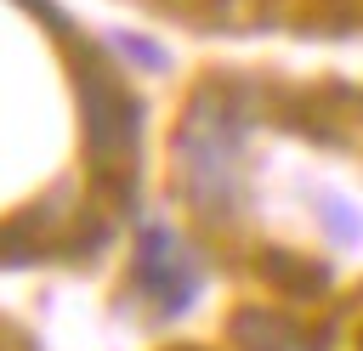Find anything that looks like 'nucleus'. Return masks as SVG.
<instances>
[{
  "label": "nucleus",
  "instance_id": "obj_1",
  "mask_svg": "<svg viewBox=\"0 0 363 351\" xmlns=\"http://www.w3.org/2000/svg\"><path fill=\"white\" fill-rule=\"evenodd\" d=\"M136 283H142L164 311H182V306L193 300L199 272H193V260H187V249H182V238H176V232H164V226H147V232H142Z\"/></svg>",
  "mask_w": 363,
  "mask_h": 351
},
{
  "label": "nucleus",
  "instance_id": "obj_2",
  "mask_svg": "<svg viewBox=\"0 0 363 351\" xmlns=\"http://www.w3.org/2000/svg\"><path fill=\"white\" fill-rule=\"evenodd\" d=\"M79 91H85V119H91V153L96 159H119L136 142V102L102 68H85Z\"/></svg>",
  "mask_w": 363,
  "mask_h": 351
},
{
  "label": "nucleus",
  "instance_id": "obj_3",
  "mask_svg": "<svg viewBox=\"0 0 363 351\" xmlns=\"http://www.w3.org/2000/svg\"><path fill=\"white\" fill-rule=\"evenodd\" d=\"M233 340L244 351H301V328L289 317H278V311H261V306L233 317Z\"/></svg>",
  "mask_w": 363,
  "mask_h": 351
},
{
  "label": "nucleus",
  "instance_id": "obj_4",
  "mask_svg": "<svg viewBox=\"0 0 363 351\" xmlns=\"http://www.w3.org/2000/svg\"><path fill=\"white\" fill-rule=\"evenodd\" d=\"M267 277H272V283H284V289H295V294H318V289L329 283V272L301 266L295 255H267Z\"/></svg>",
  "mask_w": 363,
  "mask_h": 351
}]
</instances>
